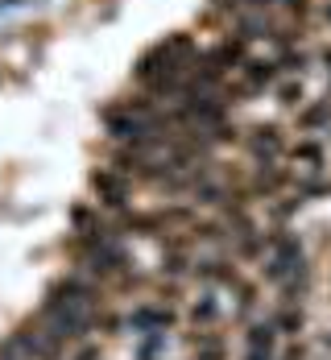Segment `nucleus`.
Listing matches in <instances>:
<instances>
[{
	"label": "nucleus",
	"instance_id": "1",
	"mask_svg": "<svg viewBox=\"0 0 331 360\" xmlns=\"http://www.w3.org/2000/svg\"><path fill=\"white\" fill-rule=\"evenodd\" d=\"M249 153H253V162H278L282 153H286V137H282V129H273V124H257V129H249Z\"/></svg>",
	"mask_w": 331,
	"mask_h": 360
},
{
	"label": "nucleus",
	"instance_id": "2",
	"mask_svg": "<svg viewBox=\"0 0 331 360\" xmlns=\"http://www.w3.org/2000/svg\"><path fill=\"white\" fill-rule=\"evenodd\" d=\"M236 71H240V91H265V87H273L282 79L273 58H245Z\"/></svg>",
	"mask_w": 331,
	"mask_h": 360
},
{
	"label": "nucleus",
	"instance_id": "3",
	"mask_svg": "<svg viewBox=\"0 0 331 360\" xmlns=\"http://www.w3.org/2000/svg\"><path fill=\"white\" fill-rule=\"evenodd\" d=\"M96 195H100V203H108L116 212H124L129 207V174H120V170H96Z\"/></svg>",
	"mask_w": 331,
	"mask_h": 360
},
{
	"label": "nucleus",
	"instance_id": "4",
	"mask_svg": "<svg viewBox=\"0 0 331 360\" xmlns=\"http://www.w3.org/2000/svg\"><path fill=\"white\" fill-rule=\"evenodd\" d=\"M286 153H290V162H294V166H302L306 174H323V141L302 137V141L286 145Z\"/></svg>",
	"mask_w": 331,
	"mask_h": 360
},
{
	"label": "nucleus",
	"instance_id": "5",
	"mask_svg": "<svg viewBox=\"0 0 331 360\" xmlns=\"http://www.w3.org/2000/svg\"><path fill=\"white\" fill-rule=\"evenodd\" d=\"M323 124H331V96L298 104V129H323Z\"/></svg>",
	"mask_w": 331,
	"mask_h": 360
},
{
	"label": "nucleus",
	"instance_id": "6",
	"mask_svg": "<svg viewBox=\"0 0 331 360\" xmlns=\"http://www.w3.org/2000/svg\"><path fill=\"white\" fill-rule=\"evenodd\" d=\"M278 100H282L286 108H298V104H302V75H298V79L290 75V79L278 87Z\"/></svg>",
	"mask_w": 331,
	"mask_h": 360
},
{
	"label": "nucleus",
	"instance_id": "7",
	"mask_svg": "<svg viewBox=\"0 0 331 360\" xmlns=\"http://www.w3.org/2000/svg\"><path fill=\"white\" fill-rule=\"evenodd\" d=\"M273 340H278V327H273V323H257L253 331H249V344L261 348V352H269V348H273Z\"/></svg>",
	"mask_w": 331,
	"mask_h": 360
},
{
	"label": "nucleus",
	"instance_id": "8",
	"mask_svg": "<svg viewBox=\"0 0 331 360\" xmlns=\"http://www.w3.org/2000/svg\"><path fill=\"white\" fill-rule=\"evenodd\" d=\"M273 327H282L286 335H298V331H302V311H282Z\"/></svg>",
	"mask_w": 331,
	"mask_h": 360
},
{
	"label": "nucleus",
	"instance_id": "9",
	"mask_svg": "<svg viewBox=\"0 0 331 360\" xmlns=\"http://www.w3.org/2000/svg\"><path fill=\"white\" fill-rule=\"evenodd\" d=\"M249 360H269V352H261V348H253V356Z\"/></svg>",
	"mask_w": 331,
	"mask_h": 360
},
{
	"label": "nucleus",
	"instance_id": "10",
	"mask_svg": "<svg viewBox=\"0 0 331 360\" xmlns=\"http://www.w3.org/2000/svg\"><path fill=\"white\" fill-rule=\"evenodd\" d=\"M323 17H327V21H331V0H327V4H323Z\"/></svg>",
	"mask_w": 331,
	"mask_h": 360
},
{
	"label": "nucleus",
	"instance_id": "11",
	"mask_svg": "<svg viewBox=\"0 0 331 360\" xmlns=\"http://www.w3.org/2000/svg\"><path fill=\"white\" fill-rule=\"evenodd\" d=\"M323 344H327V348H331V335H323Z\"/></svg>",
	"mask_w": 331,
	"mask_h": 360
}]
</instances>
